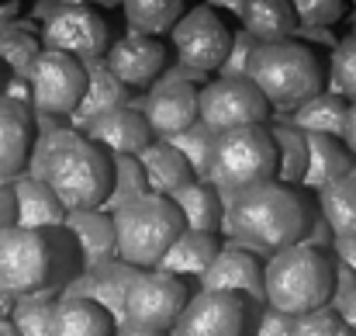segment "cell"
Instances as JSON below:
<instances>
[{"label":"cell","mask_w":356,"mask_h":336,"mask_svg":"<svg viewBox=\"0 0 356 336\" xmlns=\"http://www.w3.org/2000/svg\"><path fill=\"white\" fill-rule=\"evenodd\" d=\"M111 222H115V257L138 270L156 267L159 257L170 250V243L184 232L177 205L166 194H152V191L115 208Z\"/></svg>","instance_id":"cell-6"},{"label":"cell","mask_w":356,"mask_h":336,"mask_svg":"<svg viewBox=\"0 0 356 336\" xmlns=\"http://www.w3.org/2000/svg\"><path fill=\"white\" fill-rule=\"evenodd\" d=\"M31 146V114L24 101L0 98V184L14 181L28 163Z\"/></svg>","instance_id":"cell-20"},{"label":"cell","mask_w":356,"mask_h":336,"mask_svg":"<svg viewBox=\"0 0 356 336\" xmlns=\"http://www.w3.org/2000/svg\"><path fill=\"white\" fill-rule=\"evenodd\" d=\"M135 160H138V167H142V174H145V188H149L152 194H166V198H170L173 191H180L184 184L194 181L187 160H184L170 142H149Z\"/></svg>","instance_id":"cell-25"},{"label":"cell","mask_w":356,"mask_h":336,"mask_svg":"<svg viewBox=\"0 0 356 336\" xmlns=\"http://www.w3.org/2000/svg\"><path fill=\"white\" fill-rule=\"evenodd\" d=\"M294 14L301 24H336L343 14H346V0H291Z\"/></svg>","instance_id":"cell-39"},{"label":"cell","mask_w":356,"mask_h":336,"mask_svg":"<svg viewBox=\"0 0 356 336\" xmlns=\"http://www.w3.org/2000/svg\"><path fill=\"white\" fill-rule=\"evenodd\" d=\"M56 302L59 291H35V295H21L10 305V323L17 336H49L52 333V316H56Z\"/></svg>","instance_id":"cell-33"},{"label":"cell","mask_w":356,"mask_h":336,"mask_svg":"<svg viewBox=\"0 0 356 336\" xmlns=\"http://www.w3.org/2000/svg\"><path fill=\"white\" fill-rule=\"evenodd\" d=\"M270 135L277 142V177H280V184H301L305 167H308V139H305V132L291 128V125H273Z\"/></svg>","instance_id":"cell-34"},{"label":"cell","mask_w":356,"mask_h":336,"mask_svg":"<svg viewBox=\"0 0 356 336\" xmlns=\"http://www.w3.org/2000/svg\"><path fill=\"white\" fill-rule=\"evenodd\" d=\"M28 91L42 114H70L87 91V66L76 56L42 49L28 70Z\"/></svg>","instance_id":"cell-10"},{"label":"cell","mask_w":356,"mask_h":336,"mask_svg":"<svg viewBox=\"0 0 356 336\" xmlns=\"http://www.w3.org/2000/svg\"><path fill=\"white\" fill-rule=\"evenodd\" d=\"M63 3H97V7H121V0H63Z\"/></svg>","instance_id":"cell-49"},{"label":"cell","mask_w":356,"mask_h":336,"mask_svg":"<svg viewBox=\"0 0 356 336\" xmlns=\"http://www.w3.org/2000/svg\"><path fill=\"white\" fill-rule=\"evenodd\" d=\"M201 288H208V291H236L242 298H249L252 305H266L263 264L256 260L252 250H245L238 243H229V246L218 250L211 267L201 274Z\"/></svg>","instance_id":"cell-15"},{"label":"cell","mask_w":356,"mask_h":336,"mask_svg":"<svg viewBox=\"0 0 356 336\" xmlns=\"http://www.w3.org/2000/svg\"><path fill=\"white\" fill-rule=\"evenodd\" d=\"M80 274V250L73 236L56 229L7 225L0 232V291L21 298L35 291H63Z\"/></svg>","instance_id":"cell-2"},{"label":"cell","mask_w":356,"mask_h":336,"mask_svg":"<svg viewBox=\"0 0 356 336\" xmlns=\"http://www.w3.org/2000/svg\"><path fill=\"white\" fill-rule=\"evenodd\" d=\"M63 229L73 236V243L80 250V270H94V267L115 260V222L104 208L66 212Z\"/></svg>","instance_id":"cell-19"},{"label":"cell","mask_w":356,"mask_h":336,"mask_svg":"<svg viewBox=\"0 0 356 336\" xmlns=\"http://www.w3.org/2000/svg\"><path fill=\"white\" fill-rule=\"evenodd\" d=\"M332 253H336V260H339L343 267H350L356 274V232L353 236H336V239H332Z\"/></svg>","instance_id":"cell-42"},{"label":"cell","mask_w":356,"mask_h":336,"mask_svg":"<svg viewBox=\"0 0 356 336\" xmlns=\"http://www.w3.org/2000/svg\"><path fill=\"white\" fill-rule=\"evenodd\" d=\"M353 3H356V0H353Z\"/></svg>","instance_id":"cell-51"},{"label":"cell","mask_w":356,"mask_h":336,"mask_svg":"<svg viewBox=\"0 0 356 336\" xmlns=\"http://www.w3.org/2000/svg\"><path fill=\"white\" fill-rule=\"evenodd\" d=\"M170 146L187 160L191 174L197 181H211V149H215V132L204 125V121H194L187 125L184 132L170 135Z\"/></svg>","instance_id":"cell-35"},{"label":"cell","mask_w":356,"mask_h":336,"mask_svg":"<svg viewBox=\"0 0 356 336\" xmlns=\"http://www.w3.org/2000/svg\"><path fill=\"white\" fill-rule=\"evenodd\" d=\"M291 336H353V333H350V326L343 323V316L332 305H322V309H312V312L298 316Z\"/></svg>","instance_id":"cell-38"},{"label":"cell","mask_w":356,"mask_h":336,"mask_svg":"<svg viewBox=\"0 0 356 336\" xmlns=\"http://www.w3.org/2000/svg\"><path fill=\"white\" fill-rule=\"evenodd\" d=\"M252 87L266 98L270 108L294 112L308 98L322 91V66L318 56L301 45V42H259L249 56V73Z\"/></svg>","instance_id":"cell-5"},{"label":"cell","mask_w":356,"mask_h":336,"mask_svg":"<svg viewBox=\"0 0 356 336\" xmlns=\"http://www.w3.org/2000/svg\"><path fill=\"white\" fill-rule=\"evenodd\" d=\"M124 21L138 35H163L184 17V0H121Z\"/></svg>","instance_id":"cell-31"},{"label":"cell","mask_w":356,"mask_h":336,"mask_svg":"<svg viewBox=\"0 0 356 336\" xmlns=\"http://www.w3.org/2000/svg\"><path fill=\"white\" fill-rule=\"evenodd\" d=\"M350 28H353V35H356V10H353V17H350Z\"/></svg>","instance_id":"cell-50"},{"label":"cell","mask_w":356,"mask_h":336,"mask_svg":"<svg viewBox=\"0 0 356 336\" xmlns=\"http://www.w3.org/2000/svg\"><path fill=\"white\" fill-rule=\"evenodd\" d=\"M38 181H45L52 188V194L59 198V205L66 212L101 208L111 191V181H115V163L97 142H90L76 132L73 139H66L63 146H56L49 153Z\"/></svg>","instance_id":"cell-4"},{"label":"cell","mask_w":356,"mask_h":336,"mask_svg":"<svg viewBox=\"0 0 356 336\" xmlns=\"http://www.w3.org/2000/svg\"><path fill=\"white\" fill-rule=\"evenodd\" d=\"M238 17L256 42H284L298 31V14L291 0H245Z\"/></svg>","instance_id":"cell-28"},{"label":"cell","mask_w":356,"mask_h":336,"mask_svg":"<svg viewBox=\"0 0 356 336\" xmlns=\"http://www.w3.org/2000/svg\"><path fill=\"white\" fill-rule=\"evenodd\" d=\"M142 114L149 121V132H156V135L170 139V135L184 132L187 125L197 121V91H194V84L166 77L159 87L149 91Z\"/></svg>","instance_id":"cell-17"},{"label":"cell","mask_w":356,"mask_h":336,"mask_svg":"<svg viewBox=\"0 0 356 336\" xmlns=\"http://www.w3.org/2000/svg\"><path fill=\"white\" fill-rule=\"evenodd\" d=\"M14 225V191L10 184H0V232Z\"/></svg>","instance_id":"cell-44"},{"label":"cell","mask_w":356,"mask_h":336,"mask_svg":"<svg viewBox=\"0 0 356 336\" xmlns=\"http://www.w3.org/2000/svg\"><path fill=\"white\" fill-rule=\"evenodd\" d=\"M346 112H350V101L346 98H339V94H315V98H308L305 105H298L294 108V128H301V132H315V135H343V125H346Z\"/></svg>","instance_id":"cell-29"},{"label":"cell","mask_w":356,"mask_h":336,"mask_svg":"<svg viewBox=\"0 0 356 336\" xmlns=\"http://www.w3.org/2000/svg\"><path fill=\"white\" fill-rule=\"evenodd\" d=\"M187 284L159 267L138 270L124 295V323L152 333H170L180 309L187 305Z\"/></svg>","instance_id":"cell-9"},{"label":"cell","mask_w":356,"mask_h":336,"mask_svg":"<svg viewBox=\"0 0 356 336\" xmlns=\"http://www.w3.org/2000/svg\"><path fill=\"white\" fill-rule=\"evenodd\" d=\"M173 45H177V56L184 66L197 70V73H215L225 56H229V45H232V31L225 28V21L218 17L215 7H194L187 10L173 28Z\"/></svg>","instance_id":"cell-13"},{"label":"cell","mask_w":356,"mask_h":336,"mask_svg":"<svg viewBox=\"0 0 356 336\" xmlns=\"http://www.w3.org/2000/svg\"><path fill=\"white\" fill-rule=\"evenodd\" d=\"M263 305H252L236 291H208L187 298L170 336H249Z\"/></svg>","instance_id":"cell-8"},{"label":"cell","mask_w":356,"mask_h":336,"mask_svg":"<svg viewBox=\"0 0 356 336\" xmlns=\"http://www.w3.org/2000/svg\"><path fill=\"white\" fill-rule=\"evenodd\" d=\"M108 45H111V28L90 3H59V10L42 24V49L76 56L80 63L101 59Z\"/></svg>","instance_id":"cell-12"},{"label":"cell","mask_w":356,"mask_h":336,"mask_svg":"<svg viewBox=\"0 0 356 336\" xmlns=\"http://www.w3.org/2000/svg\"><path fill=\"white\" fill-rule=\"evenodd\" d=\"M332 94L346 98L350 105L356 101V35H346L336 52H332V73H329Z\"/></svg>","instance_id":"cell-37"},{"label":"cell","mask_w":356,"mask_h":336,"mask_svg":"<svg viewBox=\"0 0 356 336\" xmlns=\"http://www.w3.org/2000/svg\"><path fill=\"white\" fill-rule=\"evenodd\" d=\"M38 52H42V42L35 38L31 21H0V59L17 77L28 80V70H31Z\"/></svg>","instance_id":"cell-32"},{"label":"cell","mask_w":356,"mask_h":336,"mask_svg":"<svg viewBox=\"0 0 356 336\" xmlns=\"http://www.w3.org/2000/svg\"><path fill=\"white\" fill-rule=\"evenodd\" d=\"M59 3H63V0H38L35 10H31V17H42V21H45V17H52V14L59 10Z\"/></svg>","instance_id":"cell-46"},{"label":"cell","mask_w":356,"mask_h":336,"mask_svg":"<svg viewBox=\"0 0 356 336\" xmlns=\"http://www.w3.org/2000/svg\"><path fill=\"white\" fill-rule=\"evenodd\" d=\"M208 7H215V10H232V14H242L245 0H208Z\"/></svg>","instance_id":"cell-47"},{"label":"cell","mask_w":356,"mask_h":336,"mask_svg":"<svg viewBox=\"0 0 356 336\" xmlns=\"http://www.w3.org/2000/svg\"><path fill=\"white\" fill-rule=\"evenodd\" d=\"M128 91L135 87H152L156 77L166 66V49L156 35H124L115 45H108V63H104Z\"/></svg>","instance_id":"cell-16"},{"label":"cell","mask_w":356,"mask_h":336,"mask_svg":"<svg viewBox=\"0 0 356 336\" xmlns=\"http://www.w3.org/2000/svg\"><path fill=\"white\" fill-rule=\"evenodd\" d=\"M266 114L270 105L249 77H218L197 91V121H204L215 135L242 125H263Z\"/></svg>","instance_id":"cell-11"},{"label":"cell","mask_w":356,"mask_h":336,"mask_svg":"<svg viewBox=\"0 0 356 336\" xmlns=\"http://www.w3.org/2000/svg\"><path fill=\"white\" fill-rule=\"evenodd\" d=\"M263 291H266V305L287 316H305L332 302L336 264L322 246H308V243L284 246L270 253L263 264Z\"/></svg>","instance_id":"cell-3"},{"label":"cell","mask_w":356,"mask_h":336,"mask_svg":"<svg viewBox=\"0 0 356 336\" xmlns=\"http://www.w3.org/2000/svg\"><path fill=\"white\" fill-rule=\"evenodd\" d=\"M332 309L343 316V323H346V326H350V333L356 336V288L350 291V295H343L339 302H332Z\"/></svg>","instance_id":"cell-43"},{"label":"cell","mask_w":356,"mask_h":336,"mask_svg":"<svg viewBox=\"0 0 356 336\" xmlns=\"http://www.w3.org/2000/svg\"><path fill=\"white\" fill-rule=\"evenodd\" d=\"M49 336H115V319L90 298H59Z\"/></svg>","instance_id":"cell-27"},{"label":"cell","mask_w":356,"mask_h":336,"mask_svg":"<svg viewBox=\"0 0 356 336\" xmlns=\"http://www.w3.org/2000/svg\"><path fill=\"white\" fill-rule=\"evenodd\" d=\"M111 163H115V181H111V191H108V198H104V205H101L108 215L149 191V188H145V174H142V167H138L135 156H115Z\"/></svg>","instance_id":"cell-36"},{"label":"cell","mask_w":356,"mask_h":336,"mask_svg":"<svg viewBox=\"0 0 356 336\" xmlns=\"http://www.w3.org/2000/svg\"><path fill=\"white\" fill-rule=\"evenodd\" d=\"M218 236L215 232H201V229H184L173 243H170V250L159 257V270H166V274H173V277H201L208 267H211V260L218 257Z\"/></svg>","instance_id":"cell-22"},{"label":"cell","mask_w":356,"mask_h":336,"mask_svg":"<svg viewBox=\"0 0 356 336\" xmlns=\"http://www.w3.org/2000/svg\"><path fill=\"white\" fill-rule=\"evenodd\" d=\"M121 105H131V91L121 84L108 66H101V63L90 59V70H87V91H83L80 105L70 112V121H73L76 128H87L97 114L111 112V108H121Z\"/></svg>","instance_id":"cell-24"},{"label":"cell","mask_w":356,"mask_h":336,"mask_svg":"<svg viewBox=\"0 0 356 336\" xmlns=\"http://www.w3.org/2000/svg\"><path fill=\"white\" fill-rule=\"evenodd\" d=\"M138 267L124 264V260H108L94 270H80L76 277H70L59 291V298H90L97 302L111 319H115V330L124 326V295H128V284L135 281Z\"/></svg>","instance_id":"cell-14"},{"label":"cell","mask_w":356,"mask_h":336,"mask_svg":"<svg viewBox=\"0 0 356 336\" xmlns=\"http://www.w3.org/2000/svg\"><path fill=\"white\" fill-rule=\"evenodd\" d=\"M222 201L229 205L222 225L232 236V243L252 253H266V257L284 246L301 243L312 222L308 201L291 184H280V181H266L238 194H222Z\"/></svg>","instance_id":"cell-1"},{"label":"cell","mask_w":356,"mask_h":336,"mask_svg":"<svg viewBox=\"0 0 356 336\" xmlns=\"http://www.w3.org/2000/svg\"><path fill=\"white\" fill-rule=\"evenodd\" d=\"M14 191V225L24 229H56L66 219V208L59 205V198L52 194V188L38 177H21L17 184H10Z\"/></svg>","instance_id":"cell-23"},{"label":"cell","mask_w":356,"mask_h":336,"mask_svg":"<svg viewBox=\"0 0 356 336\" xmlns=\"http://www.w3.org/2000/svg\"><path fill=\"white\" fill-rule=\"evenodd\" d=\"M256 45H259V42H256L249 31H238L236 38H232V45H229L225 63L218 66V73H222V77H245V73H249V56H252Z\"/></svg>","instance_id":"cell-40"},{"label":"cell","mask_w":356,"mask_h":336,"mask_svg":"<svg viewBox=\"0 0 356 336\" xmlns=\"http://www.w3.org/2000/svg\"><path fill=\"white\" fill-rule=\"evenodd\" d=\"M277 181V142L263 125H242L215 135L211 184L222 194H238L256 184Z\"/></svg>","instance_id":"cell-7"},{"label":"cell","mask_w":356,"mask_h":336,"mask_svg":"<svg viewBox=\"0 0 356 336\" xmlns=\"http://www.w3.org/2000/svg\"><path fill=\"white\" fill-rule=\"evenodd\" d=\"M339 139H343V146L356 156V101L350 105V112H346V125H343V135H339Z\"/></svg>","instance_id":"cell-45"},{"label":"cell","mask_w":356,"mask_h":336,"mask_svg":"<svg viewBox=\"0 0 356 336\" xmlns=\"http://www.w3.org/2000/svg\"><path fill=\"white\" fill-rule=\"evenodd\" d=\"M87 135H90V142H97L101 149H108L115 156H138L152 139L145 114H138L131 105H121V108L97 114L87 125Z\"/></svg>","instance_id":"cell-18"},{"label":"cell","mask_w":356,"mask_h":336,"mask_svg":"<svg viewBox=\"0 0 356 336\" xmlns=\"http://www.w3.org/2000/svg\"><path fill=\"white\" fill-rule=\"evenodd\" d=\"M318 212L332 236H353L356 232V174L329 184L318 191Z\"/></svg>","instance_id":"cell-30"},{"label":"cell","mask_w":356,"mask_h":336,"mask_svg":"<svg viewBox=\"0 0 356 336\" xmlns=\"http://www.w3.org/2000/svg\"><path fill=\"white\" fill-rule=\"evenodd\" d=\"M305 139H308V167H305V177H301L305 188L322 191V188H329V184L356 174L353 153L343 146V139L315 135V132H305Z\"/></svg>","instance_id":"cell-21"},{"label":"cell","mask_w":356,"mask_h":336,"mask_svg":"<svg viewBox=\"0 0 356 336\" xmlns=\"http://www.w3.org/2000/svg\"><path fill=\"white\" fill-rule=\"evenodd\" d=\"M170 201L177 205L184 229H201V232H218L222 225V191L211 181H191L180 191L170 194Z\"/></svg>","instance_id":"cell-26"},{"label":"cell","mask_w":356,"mask_h":336,"mask_svg":"<svg viewBox=\"0 0 356 336\" xmlns=\"http://www.w3.org/2000/svg\"><path fill=\"white\" fill-rule=\"evenodd\" d=\"M294 319H298V316H287V312H280V309H273V305H263L249 336H291L294 333Z\"/></svg>","instance_id":"cell-41"},{"label":"cell","mask_w":356,"mask_h":336,"mask_svg":"<svg viewBox=\"0 0 356 336\" xmlns=\"http://www.w3.org/2000/svg\"><path fill=\"white\" fill-rule=\"evenodd\" d=\"M115 336H170V333H152V330H138V326H128L124 323V326L115 330Z\"/></svg>","instance_id":"cell-48"}]
</instances>
